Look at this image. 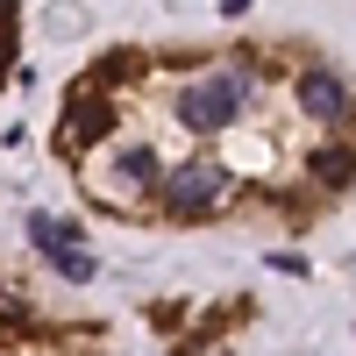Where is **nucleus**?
<instances>
[{
  "label": "nucleus",
  "mask_w": 356,
  "mask_h": 356,
  "mask_svg": "<svg viewBox=\"0 0 356 356\" xmlns=\"http://www.w3.org/2000/svg\"><path fill=\"white\" fill-rule=\"evenodd\" d=\"M243 107H250V79H243V65H228V72H207L178 93V122L193 136H221Z\"/></svg>",
  "instance_id": "nucleus-1"
},
{
  "label": "nucleus",
  "mask_w": 356,
  "mask_h": 356,
  "mask_svg": "<svg viewBox=\"0 0 356 356\" xmlns=\"http://www.w3.org/2000/svg\"><path fill=\"white\" fill-rule=\"evenodd\" d=\"M157 193H164V207H171L178 221H207V214L228 200V171H221V164H207V157H193V164L157 171Z\"/></svg>",
  "instance_id": "nucleus-2"
},
{
  "label": "nucleus",
  "mask_w": 356,
  "mask_h": 356,
  "mask_svg": "<svg viewBox=\"0 0 356 356\" xmlns=\"http://www.w3.org/2000/svg\"><path fill=\"white\" fill-rule=\"evenodd\" d=\"M300 107L314 114V122H342V114H349V86L335 72H307L300 79Z\"/></svg>",
  "instance_id": "nucleus-3"
},
{
  "label": "nucleus",
  "mask_w": 356,
  "mask_h": 356,
  "mask_svg": "<svg viewBox=\"0 0 356 356\" xmlns=\"http://www.w3.org/2000/svg\"><path fill=\"white\" fill-rule=\"evenodd\" d=\"M72 136H79V143H100V136H114V107L79 93V100H72Z\"/></svg>",
  "instance_id": "nucleus-4"
},
{
  "label": "nucleus",
  "mask_w": 356,
  "mask_h": 356,
  "mask_svg": "<svg viewBox=\"0 0 356 356\" xmlns=\"http://www.w3.org/2000/svg\"><path fill=\"white\" fill-rule=\"evenodd\" d=\"M314 178H321V186H356V150H321Z\"/></svg>",
  "instance_id": "nucleus-5"
},
{
  "label": "nucleus",
  "mask_w": 356,
  "mask_h": 356,
  "mask_svg": "<svg viewBox=\"0 0 356 356\" xmlns=\"http://www.w3.org/2000/svg\"><path fill=\"white\" fill-rule=\"evenodd\" d=\"M43 257H50V264H57V271H65V278H72V285H86V278H93V257H86V250H79V243H50V250H43Z\"/></svg>",
  "instance_id": "nucleus-6"
},
{
  "label": "nucleus",
  "mask_w": 356,
  "mask_h": 356,
  "mask_svg": "<svg viewBox=\"0 0 356 356\" xmlns=\"http://www.w3.org/2000/svg\"><path fill=\"white\" fill-rule=\"evenodd\" d=\"M129 72H143V57H136V50H114V57H100V65L86 72V79H93V86H122Z\"/></svg>",
  "instance_id": "nucleus-7"
},
{
  "label": "nucleus",
  "mask_w": 356,
  "mask_h": 356,
  "mask_svg": "<svg viewBox=\"0 0 356 356\" xmlns=\"http://www.w3.org/2000/svg\"><path fill=\"white\" fill-rule=\"evenodd\" d=\"M114 171H122V178H136V186H150V178H157V157L143 150V143H129V150L114 157Z\"/></svg>",
  "instance_id": "nucleus-8"
},
{
  "label": "nucleus",
  "mask_w": 356,
  "mask_h": 356,
  "mask_svg": "<svg viewBox=\"0 0 356 356\" xmlns=\"http://www.w3.org/2000/svg\"><path fill=\"white\" fill-rule=\"evenodd\" d=\"M50 29H57V36H79V29H86V8H72V0H65V8H50Z\"/></svg>",
  "instance_id": "nucleus-9"
},
{
  "label": "nucleus",
  "mask_w": 356,
  "mask_h": 356,
  "mask_svg": "<svg viewBox=\"0 0 356 356\" xmlns=\"http://www.w3.org/2000/svg\"><path fill=\"white\" fill-rule=\"evenodd\" d=\"M8 57H15V36H8V29H0V72H8Z\"/></svg>",
  "instance_id": "nucleus-10"
},
{
  "label": "nucleus",
  "mask_w": 356,
  "mask_h": 356,
  "mask_svg": "<svg viewBox=\"0 0 356 356\" xmlns=\"http://www.w3.org/2000/svg\"><path fill=\"white\" fill-rule=\"evenodd\" d=\"M243 8H250V0H221V15H243Z\"/></svg>",
  "instance_id": "nucleus-11"
},
{
  "label": "nucleus",
  "mask_w": 356,
  "mask_h": 356,
  "mask_svg": "<svg viewBox=\"0 0 356 356\" xmlns=\"http://www.w3.org/2000/svg\"><path fill=\"white\" fill-rule=\"evenodd\" d=\"M8 22H15V0H0V29H8Z\"/></svg>",
  "instance_id": "nucleus-12"
}]
</instances>
